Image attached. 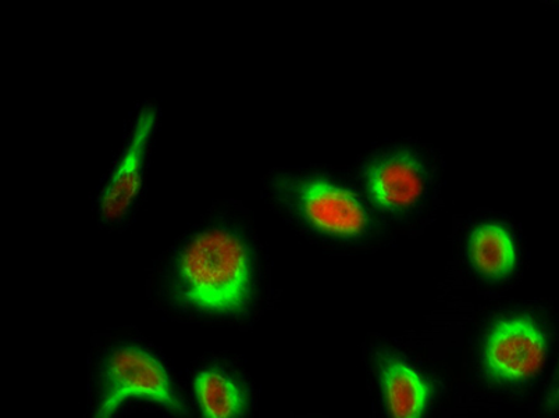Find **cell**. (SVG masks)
Here are the masks:
<instances>
[{"mask_svg": "<svg viewBox=\"0 0 559 418\" xmlns=\"http://www.w3.org/2000/svg\"><path fill=\"white\" fill-rule=\"evenodd\" d=\"M157 121L159 109L156 105L145 104L136 114L123 151L96 198V213L105 226L124 223L139 203Z\"/></svg>", "mask_w": 559, "mask_h": 418, "instance_id": "4", "label": "cell"}, {"mask_svg": "<svg viewBox=\"0 0 559 418\" xmlns=\"http://www.w3.org/2000/svg\"><path fill=\"white\" fill-rule=\"evenodd\" d=\"M383 384L391 415L416 418L424 413L428 390L420 377L403 361L390 360L384 366Z\"/></svg>", "mask_w": 559, "mask_h": 418, "instance_id": "8", "label": "cell"}, {"mask_svg": "<svg viewBox=\"0 0 559 418\" xmlns=\"http://www.w3.org/2000/svg\"><path fill=\"white\" fill-rule=\"evenodd\" d=\"M130 399H148L176 415H187L165 367L136 346H123L106 361L96 417H110Z\"/></svg>", "mask_w": 559, "mask_h": 418, "instance_id": "3", "label": "cell"}, {"mask_svg": "<svg viewBox=\"0 0 559 418\" xmlns=\"http://www.w3.org/2000/svg\"><path fill=\"white\" fill-rule=\"evenodd\" d=\"M469 253L474 266L486 277H506L515 268V242L511 234L498 224H483L475 229Z\"/></svg>", "mask_w": 559, "mask_h": 418, "instance_id": "7", "label": "cell"}, {"mask_svg": "<svg viewBox=\"0 0 559 418\" xmlns=\"http://www.w3.org/2000/svg\"><path fill=\"white\" fill-rule=\"evenodd\" d=\"M546 356V339L526 318L500 321L486 345V366L504 381H523L536 374Z\"/></svg>", "mask_w": 559, "mask_h": 418, "instance_id": "5", "label": "cell"}, {"mask_svg": "<svg viewBox=\"0 0 559 418\" xmlns=\"http://www.w3.org/2000/svg\"><path fill=\"white\" fill-rule=\"evenodd\" d=\"M195 391L203 415L210 418H231L246 409V394L230 377L217 370L197 375Z\"/></svg>", "mask_w": 559, "mask_h": 418, "instance_id": "9", "label": "cell"}, {"mask_svg": "<svg viewBox=\"0 0 559 418\" xmlns=\"http://www.w3.org/2000/svg\"><path fill=\"white\" fill-rule=\"evenodd\" d=\"M170 290L177 303L194 312L242 314L255 290L251 248L230 228L197 232L173 260Z\"/></svg>", "mask_w": 559, "mask_h": 418, "instance_id": "1", "label": "cell"}, {"mask_svg": "<svg viewBox=\"0 0 559 418\" xmlns=\"http://www.w3.org/2000/svg\"><path fill=\"white\" fill-rule=\"evenodd\" d=\"M366 187L376 206L389 213H403L418 205L425 195V167L414 153H390L370 165Z\"/></svg>", "mask_w": 559, "mask_h": 418, "instance_id": "6", "label": "cell"}, {"mask_svg": "<svg viewBox=\"0 0 559 418\" xmlns=\"http://www.w3.org/2000/svg\"><path fill=\"white\" fill-rule=\"evenodd\" d=\"M282 199L313 231L334 238H358L369 227L364 203L353 191L322 176H284L276 182Z\"/></svg>", "mask_w": 559, "mask_h": 418, "instance_id": "2", "label": "cell"}]
</instances>
